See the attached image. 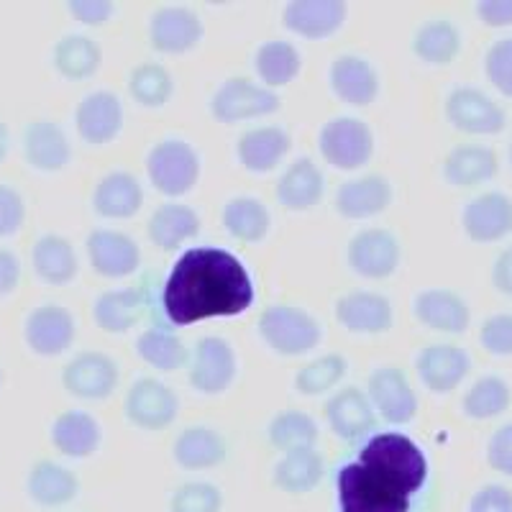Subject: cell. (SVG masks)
<instances>
[{"label":"cell","mask_w":512,"mask_h":512,"mask_svg":"<svg viewBox=\"0 0 512 512\" xmlns=\"http://www.w3.org/2000/svg\"><path fill=\"white\" fill-rule=\"evenodd\" d=\"M461 52V31L448 18H431L413 36V54L425 64H451Z\"/></svg>","instance_id":"cell-40"},{"label":"cell","mask_w":512,"mask_h":512,"mask_svg":"<svg viewBox=\"0 0 512 512\" xmlns=\"http://www.w3.org/2000/svg\"><path fill=\"white\" fill-rule=\"evenodd\" d=\"M149 182L167 198H182L200 180V154L185 139H162L146 154Z\"/></svg>","instance_id":"cell-4"},{"label":"cell","mask_w":512,"mask_h":512,"mask_svg":"<svg viewBox=\"0 0 512 512\" xmlns=\"http://www.w3.org/2000/svg\"><path fill=\"white\" fill-rule=\"evenodd\" d=\"M24 159L36 172H62L72 162L70 136L54 121H31L24 128Z\"/></svg>","instance_id":"cell-26"},{"label":"cell","mask_w":512,"mask_h":512,"mask_svg":"<svg viewBox=\"0 0 512 512\" xmlns=\"http://www.w3.org/2000/svg\"><path fill=\"white\" fill-rule=\"evenodd\" d=\"M21 282V262L11 249H0V297L11 295Z\"/></svg>","instance_id":"cell-54"},{"label":"cell","mask_w":512,"mask_h":512,"mask_svg":"<svg viewBox=\"0 0 512 512\" xmlns=\"http://www.w3.org/2000/svg\"><path fill=\"white\" fill-rule=\"evenodd\" d=\"M26 223V203L21 192L0 182V239L16 236Z\"/></svg>","instance_id":"cell-49"},{"label":"cell","mask_w":512,"mask_h":512,"mask_svg":"<svg viewBox=\"0 0 512 512\" xmlns=\"http://www.w3.org/2000/svg\"><path fill=\"white\" fill-rule=\"evenodd\" d=\"M469 512H512V492L502 484H484L474 492Z\"/></svg>","instance_id":"cell-52"},{"label":"cell","mask_w":512,"mask_h":512,"mask_svg":"<svg viewBox=\"0 0 512 512\" xmlns=\"http://www.w3.org/2000/svg\"><path fill=\"white\" fill-rule=\"evenodd\" d=\"M510 402V384L502 377H497V374H487V377H479L466 390L464 400H461V408H464V413L472 420H489L505 413L510 408Z\"/></svg>","instance_id":"cell-43"},{"label":"cell","mask_w":512,"mask_h":512,"mask_svg":"<svg viewBox=\"0 0 512 512\" xmlns=\"http://www.w3.org/2000/svg\"><path fill=\"white\" fill-rule=\"evenodd\" d=\"M443 113H446V121L461 134L495 136L507 123L505 111L497 100L477 88H466V85L448 93Z\"/></svg>","instance_id":"cell-11"},{"label":"cell","mask_w":512,"mask_h":512,"mask_svg":"<svg viewBox=\"0 0 512 512\" xmlns=\"http://www.w3.org/2000/svg\"><path fill=\"white\" fill-rule=\"evenodd\" d=\"M8 152H11V128L6 126V121H0V164L6 162Z\"/></svg>","instance_id":"cell-56"},{"label":"cell","mask_w":512,"mask_h":512,"mask_svg":"<svg viewBox=\"0 0 512 512\" xmlns=\"http://www.w3.org/2000/svg\"><path fill=\"white\" fill-rule=\"evenodd\" d=\"M320 157L331 167L354 172L367 167L374 157V131L369 123L354 116L331 118L318 134Z\"/></svg>","instance_id":"cell-5"},{"label":"cell","mask_w":512,"mask_h":512,"mask_svg":"<svg viewBox=\"0 0 512 512\" xmlns=\"http://www.w3.org/2000/svg\"><path fill=\"white\" fill-rule=\"evenodd\" d=\"M75 315L64 305L47 303L31 310L26 315L24 323V338L26 346L34 351L36 356H62L64 351H70L75 344Z\"/></svg>","instance_id":"cell-13"},{"label":"cell","mask_w":512,"mask_h":512,"mask_svg":"<svg viewBox=\"0 0 512 512\" xmlns=\"http://www.w3.org/2000/svg\"><path fill=\"white\" fill-rule=\"evenodd\" d=\"M205 36V24L195 11L185 6L157 8L149 18V44L159 54H187L198 47Z\"/></svg>","instance_id":"cell-14"},{"label":"cell","mask_w":512,"mask_h":512,"mask_svg":"<svg viewBox=\"0 0 512 512\" xmlns=\"http://www.w3.org/2000/svg\"><path fill=\"white\" fill-rule=\"evenodd\" d=\"M26 492L39 507H62L80 492V479L57 461L41 459L26 474Z\"/></svg>","instance_id":"cell-34"},{"label":"cell","mask_w":512,"mask_h":512,"mask_svg":"<svg viewBox=\"0 0 512 512\" xmlns=\"http://www.w3.org/2000/svg\"><path fill=\"white\" fill-rule=\"evenodd\" d=\"M461 226L474 244H495L512 231V200L505 192H484L464 205Z\"/></svg>","instance_id":"cell-18"},{"label":"cell","mask_w":512,"mask_h":512,"mask_svg":"<svg viewBox=\"0 0 512 512\" xmlns=\"http://www.w3.org/2000/svg\"><path fill=\"white\" fill-rule=\"evenodd\" d=\"M254 280L233 251L192 246L175 259L162 285V315L169 326H195L210 318H233L254 305Z\"/></svg>","instance_id":"cell-1"},{"label":"cell","mask_w":512,"mask_h":512,"mask_svg":"<svg viewBox=\"0 0 512 512\" xmlns=\"http://www.w3.org/2000/svg\"><path fill=\"white\" fill-rule=\"evenodd\" d=\"M123 103L111 90H98L80 100L75 111V128L85 144H111L123 131Z\"/></svg>","instance_id":"cell-16"},{"label":"cell","mask_w":512,"mask_h":512,"mask_svg":"<svg viewBox=\"0 0 512 512\" xmlns=\"http://www.w3.org/2000/svg\"><path fill=\"white\" fill-rule=\"evenodd\" d=\"M333 313L346 331L367 333V336L387 333L395 323V310H392L390 300L369 290H354L349 295L338 297Z\"/></svg>","instance_id":"cell-21"},{"label":"cell","mask_w":512,"mask_h":512,"mask_svg":"<svg viewBox=\"0 0 512 512\" xmlns=\"http://www.w3.org/2000/svg\"><path fill=\"white\" fill-rule=\"evenodd\" d=\"M221 223L228 236L241 244H262L272 228V216L262 200L251 198V195H236L223 205Z\"/></svg>","instance_id":"cell-37"},{"label":"cell","mask_w":512,"mask_h":512,"mask_svg":"<svg viewBox=\"0 0 512 512\" xmlns=\"http://www.w3.org/2000/svg\"><path fill=\"white\" fill-rule=\"evenodd\" d=\"M141 205H144V187L131 172L123 169L100 177L93 190V208L100 218L126 221L139 213Z\"/></svg>","instance_id":"cell-29"},{"label":"cell","mask_w":512,"mask_h":512,"mask_svg":"<svg viewBox=\"0 0 512 512\" xmlns=\"http://www.w3.org/2000/svg\"><path fill=\"white\" fill-rule=\"evenodd\" d=\"M431 466L423 448L405 433H374L354 461L336 472L341 512H410Z\"/></svg>","instance_id":"cell-2"},{"label":"cell","mask_w":512,"mask_h":512,"mask_svg":"<svg viewBox=\"0 0 512 512\" xmlns=\"http://www.w3.org/2000/svg\"><path fill=\"white\" fill-rule=\"evenodd\" d=\"M85 249H88L90 267L103 274V277H108V280L131 277L141 267L139 244L121 231L95 228V231H90L88 241H85Z\"/></svg>","instance_id":"cell-15"},{"label":"cell","mask_w":512,"mask_h":512,"mask_svg":"<svg viewBox=\"0 0 512 512\" xmlns=\"http://www.w3.org/2000/svg\"><path fill=\"white\" fill-rule=\"evenodd\" d=\"M198 231V210L187 203H177V200H169V203L159 205L152 213V218H149V223H146L149 241L162 251H177L185 241H190L192 236H198Z\"/></svg>","instance_id":"cell-33"},{"label":"cell","mask_w":512,"mask_h":512,"mask_svg":"<svg viewBox=\"0 0 512 512\" xmlns=\"http://www.w3.org/2000/svg\"><path fill=\"white\" fill-rule=\"evenodd\" d=\"M492 285L505 297H512V246L497 254L492 264Z\"/></svg>","instance_id":"cell-55"},{"label":"cell","mask_w":512,"mask_h":512,"mask_svg":"<svg viewBox=\"0 0 512 512\" xmlns=\"http://www.w3.org/2000/svg\"><path fill=\"white\" fill-rule=\"evenodd\" d=\"M67 11L75 21L85 26H100L105 21H111L116 16L118 6L111 0H70L67 3Z\"/></svg>","instance_id":"cell-51"},{"label":"cell","mask_w":512,"mask_h":512,"mask_svg":"<svg viewBox=\"0 0 512 512\" xmlns=\"http://www.w3.org/2000/svg\"><path fill=\"white\" fill-rule=\"evenodd\" d=\"M31 267L44 285L64 287L77 277V251L70 239L59 233H44L31 246Z\"/></svg>","instance_id":"cell-30"},{"label":"cell","mask_w":512,"mask_h":512,"mask_svg":"<svg viewBox=\"0 0 512 512\" xmlns=\"http://www.w3.org/2000/svg\"><path fill=\"white\" fill-rule=\"evenodd\" d=\"M49 438L52 446L67 459H88L100 448L103 431L88 410H64L54 418Z\"/></svg>","instance_id":"cell-28"},{"label":"cell","mask_w":512,"mask_h":512,"mask_svg":"<svg viewBox=\"0 0 512 512\" xmlns=\"http://www.w3.org/2000/svg\"><path fill=\"white\" fill-rule=\"evenodd\" d=\"M484 72H487V80L502 95L512 98V36L495 41L487 49V54H484Z\"/></svg>","instance_id":"cell-47"},{"label":"cell","mask_w":512,"mask_h":512,"mask_svg":"<svg viewBox=\"0 0 512 512\" xmlns=\"http://www.w3.org/2000/svg\"><path fill=\"white\" fill-rule=\"evenodd\" d=\"M349 8L341 0H292L282 11V24L300 39H331L346 24Z\"/></svg>","instance_id":"cell-17"},{"label":"cell","mask_w":512,"mask_h":512,"mask_svg":"<svg viewBox=\"0 0 512 512\" xmlns=\"http://www.w3.org/2000/svg\"><path fill=\"white\" fill-rule=\"evenodd\" d=\"M3 379H6V374H3V367H0V390H3Z\"/></svg>","instance_id":"cell-57"},{"label":"cell","mask_w":512,"mask_h":512,"mask_svg":"<svg viewBox=\"0 0 512 512\" xmlns=\"http://www.w3.org/2000/svg\"><path fill=\"white\" fill-rule=\"evenodd\" d=\"M128 93L144 108H162L175 95V80L162 64L144 62L128 75Z\"/></svg>","instance_id":"cell-44"},{"label":"cell","mask_w":512,"mask_h":512,"mask_svg":"<svg viewBox=\"0 0 512 512\" xmlns=\"http://www.w3.org/2000/svg\"><path fill=\"white\" fill-rule=\"evenodd\" d=\"M318 433V423L313 420V415L303 413V410H282L267 425L269 443L282 454L300 451V448H315Z\"/></svg>","instance_id":"cell-42"},{"label":"cell","mask_w":512,"mask_h":512,"mask_svg":"<svg viewBox=\"0 0 512 512\" xmlns=\"http://www.w3.org/2000/svg\"><path fill=\"white\" fill-rule=\"evenodd\" d=\"M487 461L495 472L512 477V420L492 433L487 443Z\"/></svg>","instance_id":"cell-50"},{"label":"cell","mask_w":512,"mask_h":512,"mask_svg":"<svg viewBox=\"0 0 512 512\" xmlns=\"http://www.w3.org/2000/svg\"><path fill=\"white\" fill-rule=\"evenodd\" d=\"M346 262L364 280H387L402 262L400 241L387 228H367L351 236Z\"/></svg>","instance_id":"cell-10"},{"label":"cell","mask_w":512,"mask_h":512,"mask_svg":"<svg viewBox=\"0 0 512 512\" xmlns=\"http://www.w3.org/2000/svg\"><path fill=\"white\" fill-rule=\"evenodd\" d=\"M277 203L287 210H310L326 195V175L310 157H297L277 180Z\"/></svg>","instance_id":"cell-27"},{"label":"cell","mask_w":512,"mask_h":512,"mask_svg":"<svg viewBox=\"0 0 512 512\" xmlns=\"http://www.w3.org/2000/svg\"><path fill=\"white\" fill-rule=\"evenodd\" d=\"M500 169L495 149L482 144H459L443 159V180L454 187H474L489 182Z\"/></svg>","instance_id":"cell-35"},{"label":"cell","mask_w":512,"mask_h":512,"mask_svg":"<svg viewBox=\"0 0 512 512\" xmlns=\"http://www.w3.org/2000/svg\"><path fill=\"white\" fill-rule=\"evenodd\" d=\"M223 492L210 482H185L169 497V512H221Z\"/></svg>","instance_id":"cell-46"},{"label":"cell","mask_w":512,"mask_h":512,"mask_svg":"<svg viewBox=\"0 0 512 512\" xmlns=\"http://www.w3.org/2000/svg\"><path fill=\"white\" fill-rule=\"evenodd\" d=\"M510 164H512V144H510Z\"/></svg>","instance_id":"cell-58"},{"label":"cell","mask_w":512,"mask_h":512,"mask_svg":"<svg viewBox=\"0 0 512 512\" xmlns=\"http://www.w3.org/2000/svg\"><path fill=\"white\" fill-rule=\"evenodd\" d=\"M328 85L341 103L356 105V108L372 105L382 88L374 64L359 54H341L333 59L328 70Z\"/></svg>","instance_id":"cell-20"},{"label":"cell","mask_w":512,"mask_h":512,"mask_svg":"<svg viewBox=\"0 0 512 512\" xmlns=\"http://www.w3.org/2000/svg\"><path fill=\"white\" fill-rule=\"evenodd\" d=\"M292 136L282 126L249 128L236 141V157L241 167L251 175H267L280 167L282 159L290 154Z\"/></svg>","instance_id":"cell-25"},{"label":"cell","mask_w":512,"mask_h":512,"mask_svg":"<svg viewBox=\"0 0 512 512\" xmlns=\"http://www.w3.org/2000/svg\"><path fill=\"white\" fill-rule=\"evenodd\" d=\"M472 369V356L456 344H431L415 356V372L431 392L456 390Z\"/></svg>","instance_id":"cell-19"},{"label":"cell","mask_w":512,"mask_h":512,"mask_svg":"<svg viewBox=\"0 0 512 512\" xmlns=\"http://www.w3.org/2000/svg\"><path fill=\"white\" fill-rule=\"evenodd\" d=\"M346 372H349V359L344 354H323L300 367V372L295 374V390L305 397L326 395L346 377Z\"/></svg>","instance_id":"cell-45"},{"label":"cell","mask_w":512,"mask_h":512,"mask_svg":"<svg viewBox=\"0 0 512 512\" xmlns=\"http://www.w3.org/2000/svg\"><path fill=\"white\" fill-rule=\"evenodd\" d=\"M136 354L144 359L157 372H177L185 364H190V351L182 344V338L164 326L146 328L139 338H136Z\"/></svg>","instance_id":"cell-41"},{"label":"cell","mask_w":512,"mask_h":512,"mask_svg":"<svg viewBox=\"0 0 512 512\" xmlns=\"http://www.w3.org/2000/svg\"><path fill=\"white\" fill-rule=\"evenodd\" d=\"M326 420L341 441L354 443L367 438L374 431L377 413H374L367 392H361L359 387L349 384V387H341L338 392H333L331 400L326 402Z\"/></svg>","instance_id":"cell-22"},{"label":"cell","mask_w":512,"mask_h":512,"mask_svg":"<svg viewBox=\"0 0 512 512\" xmlns=\"http://www.w3.org/2000/svg\"><path fill=\"white\" fill-rule=\"evenodd\" d=\"M479 344L492 356H512V313L489 315L479 328Z\"/></svg>","instance_id":"cell-48"},{"label":"cell","mask_w":512,"mask_h":512,"mask_svg":"<svg viewBox=\"0 0 512 512\" xmlns=\"http://www.w3.org/2000/svg\"><path fill=\"white\" fill-rule=\"evenodd\" d=\"M477 16L487 26H512V0H479Z\"/></svg>","instance_id":"cell-53"},{"label":"cell","mask_w":512,"mask_h":512,"mask_svg":"<svg viewBox=\"0 0 512 512\" xmlns=\"http://www.w3.org/2000/svg\"><path fill=\"white\" fill-rule=\"evenodd\" d=\"M254 70L267 90L285 88L303 70V57L292 41L269 39L254 54Z\"/></svg>","instance_id":"cell-39"},{"label":"cell","mask_w":512,"mask_h":512,"mask_svg":"<svg viewBox=\"0 0 512 512\" xmlns=\"http://www.w3.org/2000/svg\"><path fill=\"white\" fill-rule=\"evenodd\" d=\"M395 190L382 175H361L341 182L336 190V210L349 221H361L384 213L392 205Z\"/></svg>","instance_id":"cell-23"},{"label":"cell","mask_w":512,"mask_h":512,"mask_svg":"<svg viewBox=\"0 0 512 512\" xmlns=\"http://www.w3.org/2000/svg\"><path fill=\"white\" fill-rule=\"evenodd\" d=\"M177 466L187 472H205V469H216L226 461L228 446L226 438L210 428V425H190L177 436L172 446Z\"/></svg>","instance_id":"cell-31"},{"label":"cell","mask_w":512,"mask_h":512,"mask_svg":"<svg viewBox=\"0 0 512 512\" xmlns=\"http://www.w3.org/2000/svg\"><path fill=\"white\" fill-rule=\"evenodd\" d=\"M280 105V95L264 88L262 82H254L251 77H228L210 98V116L213 121L231 126L272 116L274 111H280Z\"/></svg>","instance_id":"cell-6"},{"label":"cell","mask_w":512,"mask_h":512,"mask_svg":"<svg viewBox=\"0 0 512 512\" xmlns=\"http://www.w3.org/2000/svg\"><path fill=\"white\" fill-rule=\"evenodd\" d=\"M367 397L374 413L392 425H405L418 415V395L400 367H377L369 374Z\"/></svg>","instance_id":"cell-12"},{"label":"cell","mask_w":512,"mask_h":512,"mask_svg":"<svg viewBox=\"0 0 512 512\" xmlns=\"http://www.w3.org/2000/svg\"><path fill=\"white\" fill-rule=\"evenodd\" d=\"M326 472V461L315 448H300V451H290L282 454V459L274 464L272 482L274 487L290 495H305L313 492L323 479Z\"/></svg>","instance_id":"cell-38"},{"label":"cell","mask_w":512,"mask_h":512,"mask_svg":"<svg viewBox=\"0 0 512 512\" xmlns=\"http://www.w3.org/2000/svg\"><path fill=\"white\" fill-rule=\"evenodd\" d=\"M118 364L103 351H80L62 369V387L77 400L103 402L116 392Z\"/></svg>","instance_id":"cell-9"},{"label":"cell","mask_w":512,"mask_h":512,"mask_svg":"<svg viewBox=\"0 0 512 512\" xmlns=\"http://www.w3.org/2000/svg\"><path fill=\"white\" fill-rule=\"evenodd\" d=\"M187 367L192 390H198L200 395H221L239 374V356L226 338L205 336L192 349Z\"/></svg>","instance_id":"cell-8"},{"label":"cell","mask_w":512,"mask_h":512,"mask_svg":"<svg viewBox=\"0 0 512 512\" xmlns=\"http://www.w3.org/2000/svg\"><path fill=\"white\" fill-rule=\"evenodd\" d=\"M259 336L280 356H303L318 349L323 328L308 310L297 305H269L259 315Z\"/></svg>","instance_id":"cell-3"},{"label":"cell","mask_w":512,"mask_h":512,"mask_svg":"<svg viewBox=\"0 0 512 512\" xmlns=\"http://www.w3.org/2000/svg\"><path fill=\"white\" fill-rule=\"evenodd\" d=\"M149 308V297L144 287H121L108 290L95 300L93 320L105 333H126L144 318Z\"/></svg>","instance_id":"cell-32"},{"label":"cell","mask_w":512,"mask_h":512,"mask_svg":"<svg viewBox=\"0 0 512 512\" xmlns=\"http://www.w3.org/2000/svg\"><path fill=\"white\" fill-rule=\"evenodd\" d=\"M123 413L141 431H164L177 420L180 395L162 379L139 377L128 387Z\"/></svg>","instance_id":"cell-7"},{"label":"cell","mask_w":512,"mask_h":512,"mask_svg":"<svg viewBox=\"0 0 512 512\" xmlns=\"http://www.w3.org/2000/svg\"><path fill=\"white\" fill-rule=\"evenodd\" d=\"M413 315L418 323L438 333H464L472 323V310L454 290L431 287L413 297Z\"/></svg>","instance_id":"cell-24"},{"label":"cell","mask_w":512,"mask_h":512,"mask_svg":"<svg viewBox=\"0 0 512 512\" xmlns=\"http://www.w3.org/2000/svg\"><path fill=\"white\" fill-rule=\"evenodd\" d=\"M54 70L70 82H85L100 70L103 49L88 34H67L52 49Z\"/></svg>","instance_id":"cell-36"}]
</instances>
